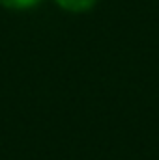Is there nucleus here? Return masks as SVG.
Masks as SVG:
<instances>
[{
  "instance_id": "f257e3e1",
  "label": "nucleus",
  "mask_w": 159,
  "mask_h": 160,
  "mask_svg": "<svg viewBox=\"0 0 159 160\" xmlns=\"http://www.w3.org/2000/svg\"><path fill=\"white\" fill-rule=\"evenodd\" d=\"M54 2H56V6H60V8L66 9V11H71V13H84V11L92 9L97 0H54Z\"/></svg>"
},
{
  "instance_id": "f03ea898",
  "label": "nucleus",
  "mask_w": 159,
  "mask_h": 160,
  "mask_svg": "<svg viewBox=\"0 0 159 160\" xmlns=\"http://www.w3.org/2000/svg\"><path fill=\"white\" fill-rule=\"evenodd\" d=\"M43 0H0V6H4L6 9H13V11H26V9H34L38 8Z\"/></svg>"
}]
</instances>
